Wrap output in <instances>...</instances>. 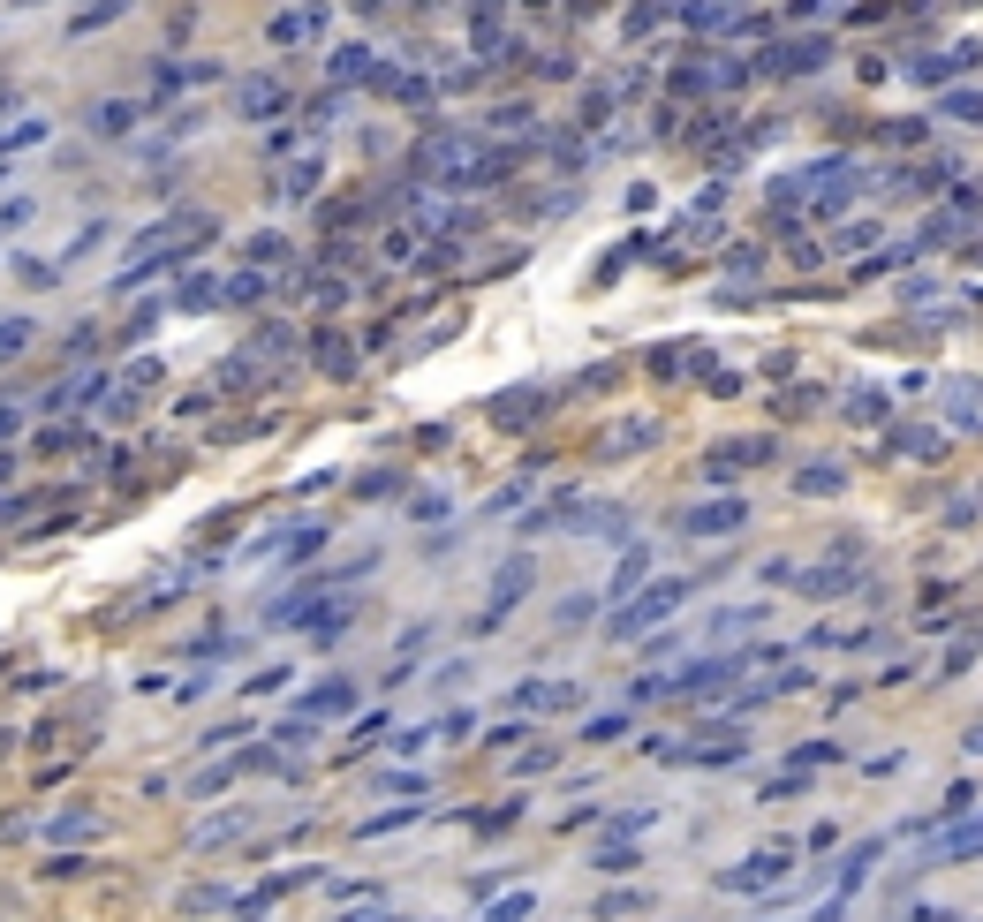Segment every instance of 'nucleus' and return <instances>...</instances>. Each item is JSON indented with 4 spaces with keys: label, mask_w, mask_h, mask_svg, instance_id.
Segmentation results:
<instances>
[{
    "label": "nucleus",
    "mask_w": 983,
    "mask_h": 922,
    "mask_svg": "<svg viewBox=\"0 0 983 922\" xmlns=\"http://www.w3.org/2000/svg\"><path fill=\"white\" fill-rule=\"evenodd\" d=\"M348 703H356V681H348V673H333V681L303 688V718H341Z\"/></svg>",
    "instance_id": "8"
},
{
    "label": "nucleus",
    "mask_w": 983,
    "mask_h": 922,
    "mask_svg": "<svg viewBox=\"0 0 983 922\" xmlns=\"http://www.w3.org/2000/svg\"><path fill=\"white\" fill-rule=\"evenodd\" d=\"M794 590H802V598H847V590H855V567L825 560V567H810V575L794 582Z\"/></svg>",
    "instance_id": "12"
},
{
    "label": "nucleus",
    "mask_w": 983,
    "mask_h": 922,
    "mask_svg": "<svg viewBox=\"0 0 983 922\" xmlns=\"http://www.w3.org/2000/svg\"><path fill=\"white\" fill-rule=\"evenodd\" d=\"M379 786H386V794H424V771H386Z\"/></svg>",
    "instance_id": "37"
},
{
    "label": "nucleus",
    "mask_w": 983,
    "mask_h": 922,
    "mask_svg": "<svg viewBox=\"0 0 983 922\" xmlns=\"http://www.w3.org/2000/svg\"><path fill=\"white\" fill-rule=\"evenodd\" d=\"M847 416H855V424H878V416H885V393H870V386H863L855 401H847Z\"/></svg>",
    "instance_id": "35"
},
{
    "label": "nucleus",
    "mask_w": 983,
    "mask_h": 922,
    "mask_svg": "<svg viewBox=\"0 0 983 922\" xmlns=\"http://www.w3.org/2000/svg\"><path fill=\"white\" fill-rule=\"evenodd\" d=\"M938 106H946L953 121H983V91H946Z\"/></svg>",
    "instance_id": "29"
},
{
    "label": "nucleus",
    "mask_w": 983,
    "mask_h": 922,
    "mask_svg": "<svg viewBox=\"0 0 983 922\" xmlns=\"http://www.w3.org/2000/svg\"><path fill=\"white\" fill-rule=\"evenodd\" d=\"M522 590H530V560H507L500 575H492V598H484V620H477V628H492L507 605H522Z\"/></svg>",
    "instance_id": "6"
},
{
    "label": "nucleus",
    "mask_w": 983,
    "mask_h": 922,
    "mask_svg": "<svg viewBox=\"0 0 983 922\" xmlns=\"http://www.w3.org/2000/svg\"><path fill=\"white\" fill-rule=\"evenodd\" d=\"M658 439V424H613L605 431V454H636V446H651Z\"/></svg>",
    "instance_id": "22"
},
{
    "label": "nucleus",
    "mask_w": 983,
    "mask_h": 922,
    "mask_svg": "<svg viewBox=\"0 0 983 922\" xmlns=\"http://www.w3.org/2000/svg\"><path fill=\"white\" fill-rule=\"evenodd\" d=\"M787 764L802 771V779H810V771H825V764H832V741H802V749H794Z\"/></svg>",
    "instance_id": "27"
},
{
    "label": "nucleus",
    "mask_w": 983,
    "mask_h": 922,
    "mask_svg": "<svg viewBox=\"0 0 983 922\" xmlns=\"http://www.w3.org/2000/svg\"><path fill=\"white\" fill-rule=\"evenodd\" d=\"M99 393H106V378H99V371H91V378L76 371V378H61V386H53L46 401H38V409H46V416H61V409H84V401H99Z\"/></svg>",
    "instance_id": "9"
},
{
    "label": "nucleus",
    "mask_w": 983,
    "mask_h": 922,
    "mask_svg": "<svg viewBox=\"0 0 983 922\" xmlns=\"http://www.w3.org/2000/svg\"><path fill=\"white\" fill-rule=\"evenodd\" d=\"M99 832H106L99 809H69V817H53V824H46V839H99Z\"/></svg>",
    "instance_id": "17"
},
{
    "label": "nucleus",
    "mask_w": 983,
    "mask_h": 922,
    "mask_svg": "<svg viewBox=\"0 0 983 922\" xmlns=\"http://www.w3.org/2000/svg\"><path fill=\"white\" fill-rule=\"evenodd\" d=\"M749 628H764V605H726V613H711L704 620V635L719 643V635H749Z\"/></svg>",
    "instance_id": "16"
},
{
    "label": "nucleus",
    "mask_w": 983,
    "mask_h": 922,
    "mask_svg": "<svg viewBox=\"0 0 983 922\" xmlns=\"http://www.w3.org/2000/svg\"><path fill=\"white\" fill-rule=\"evenodd\" d=\"M507 703H515V711H568V703H583V688L575 681H522Z\"/></svg>",
    "instance_id": "7"
},
{
    "label": "nucleus",
    "mask_w": 983,
    "mask_h": 922,
    "mask_svg": "<svg viewBox=\"0 0 983 922\" xmlns=\"http://www.w3.org/2000/svg\"><path fill=\"white\" fill-rule=\"evenodd\" d=\"M794 492H840V469H832V461H817V469H802V477H794Z\"/></svg>",
    "instance_id": "26"
},
{
    "label": "nucleus",
    "mask_w": 983,
    "mask_h": 922,
    "mask_svg": "<svg viewBox=\"0 0 983 922\" xmlns=\"http://www.w3.org/2000/svg\"><path fill=\"white\" fill-rule=\"evenodd\" d=\"M401 824H416V809H386V817L356 824V832H363V839H386V832H401Z\"/></svg>",
    "instance_id": "34"
},
{
    "label": "nucleus",
    "mask_w": 983,
    "mask_h": 922,
    "mask_svg": "<svg viewBox=\"0 0 983 922\" xmlns=\"http://www.w3.org/2000/svg\"><path fill=\"white\" fill-rule=\"evenodd\" d=\"M938 446H946L938 431H893V454H938Z\"/></svg>",
    "instance_id": "30"
},
{
    "label": "nucleus",
    "mask_w": 983,
    "mask_h": 922,
    "mask_svg": "<svg viewBox=\"0 0 983 922\" xmlns=\"http://www.w3.org/2000/svg\"><path fill=\"white\" fill-rule=\"evenodd\" d=\"M205 235H212V220H197V212H182V220H167V227H144L137 250H129V265L114 273V295H137L144 280L174 273V265H182V257H190Z\"/></svg>",
    "instance_id": "1"
},
{
    "label": "nucleus",
    "mask_w": 983,
    "mask_h": 922,
    "mask_svg": "<svg viewBox=\"0 0 983 922\" xmlns=\"http://www.w3.org/2000/svg\"><path fill=\"white\" fill-rule=\"evenodd\" d=\"M23 8H31V0H23Z\"/></svg>",
    "instance_id": "41"
},
{
    "label": "nucleus",
    "mask_w": 983,
    "mask_h": 922,
    "mask_svg": "<svg viewBox=\"0 0 983 922\" xmlns=\"http://www.w3.org/2000/svg\"><path fill=\"white\" fill-rule=\"evenodd\" d=\"M258 295H265V280H258V273H235V280L220 288V303H258Z\"/></svg>",
    "instance_id": "31"
},
{
    "label": "nucleus",
    "mask_w": 983,
    "mask_h": 922,
    "mask_svg": "<svg viewBox=\"0 0 983 922\" xmlns=\"http://www.w3.org/2000/svg\"><path fill=\"white\" fill-rule=\"evenodd\" d=\"M326 76H333V84H363V76H371V53H363V46H341Z\"/></svg>",
    "instance_id": "20"
},
{
    "label": "nucleus",
    "mask_w": 983,
    "mask_h": 922,
    "mask_svg": "<svg viewBox=\"0 0 983 922\" xmlns=\"http://www.w3.org/2000/svg\"><path fill=\"white\" fill-rule=\"evenodd\" d=\"M235 106H242L250 121H265V114H288V91H280L273 76H250V84L235 91Z\"/></svg>",
    "instance_id": "11"
},
{
    "label": "nucleus",
    "mask_w": 983,
    "mask_h": 922,
    "mask_svg": "<svg viewBox=\"0 0 983 922\" xmlns=\"http://www.w3.org/2000/svg\"><path fill=\"white\" fill-rule=\"evenodd\" d=\"M636 907H643V892H605L598 915H636Z\"/></svg>",
    "instance_id": "38"
},
{
    "label": "nucleus",
    "mask_w": 983,
    "mask_h": 922,
    "mask_svg": "<svg viewBox=\"0 0 983 922\" xmlns=\"http://www.w3.org/2000/svg\"><path fill=\"white\" fill-rule=\"evenodd\" d=\"M318 363H326L333 378H348V371H356V348H348L341 333H318Z\"/></svg>",
    "instance_id": "21"
},
{
    "label": "nucleus",
    "mask_w": 983,
    "mask_h": 922,
    "mask_svg": "<svg viewBox=\"0 0 983 922\" xmlns=\"http://www.w3.org/2000/svg\"><path fill=\"white\" fill-rule=\"evenodd\" d=\"M91 129H99V137H121V129H129V121H137V106H121V99H106L99 114H84Z\"/></svg>",
    "instance_id": "24"
},
{
    "label": "nucleus",
    "mask_w": 983,
    "mask_h": 922,
    "mask_svg": "<svg viewBox=\"0 0 983 922\" xmlns=\"http://www.w3.org/2000/svg\"><path fill=\"white\" fill-rule=\"evenodd\" d=\"M174 303H182V310H205V303H220V288H212V280H205V273H190V288L174 295Z\"/></svg>",
    "instance_id": "33"
},
{
    "label": "nucleus",
    "mask_w": 983,
    "mask_h": 922,
    "mask_svg": "<svg viewBox=\"0 0 983 922\" xmlns=\"http://www.w3.org/2000/svg\"><path fill=\"white\" fill-rule=\"evenodd\" d=\"M651 824H658V809H621L605 832H613V839H636V832H651Z\"/></svg>",
    "instance_id": "28"
},
{
    "label": "nucleus",
    "mask_w": 983,
    "mask_h": 922,
    "mask_svg": "<svg viewBox=\"0 0 983 922\" xmlns=\"http://www.w3.org/2000/svg\"><path fill=\"white\" fill-rule=\"evenodd\" d=\"M318 174H326V167H318V159H303V167H288V182H280V189H288V197H311Z\"/></svg>",
    "instance_id": "32"
},
{
    "label": "nucleus",
    "mask_w": 983,
    "mask_h": 922,
    "mask_svg": "<svg viewBox=\"0 0 983 922\" xmlns=\"http://www.w3.org/2000/svg\"><path fill=\"white\" fill-rule=\"evenodd\" d=\"M318 31H326V8H318V0H311V8H288V16L273 23V38H280V46H311Z\"/></svg>",
    "instance_id": "13"
},
{
    "label": "nucleus",
    "mask_w": 983,
    "mask_h": 922,
    "mask_svg": "<svg viewBox=\"0 0 983 922\" xmlns=\"http://www.w3.org/2000/svg\"><path fill=\"white\" fill-rule=\"evenodd\" d=\"M643 567H651V552H643V545H628V552H621V567H613V582H605V598H613V605H621V598H636Z\"/></svg>",
    "instance_id": "15"
},
{
    "label": "nucleus",
    "mask_w": 983,
    "mask_h": 922,
    "mask_svg": "<svg viewBox=\"0 0 983 922\" xmlns=\"http://www.w3.org/2000/svg\"><path fill=\"white\" fill-rule=\"evenodd\" d=\"M810 922H847V900H825V907H817Z\"/></svg>",
    "instance_id": "40"
},
{
    "label": "nucleus",
    "mask_w": 983,
    "mask_h": 922,
    "mask_svg": "<svg viewBox=\"0 0 983 922\" xmlns=\"http://www.w3.org/2000/svg\"><path fill=\"white\" fill-rule=\"evenodd\" d=\"M31 341H38V333H31V318H0V363H16Z\"/></svg>",
    "instance_id": "23"
},
{
    "label": "nucleus",
    "mask_w": 983,
    "mask_h": 922,
    "mask_svg": "<svg viewBox=\"0 0 983 922\" xmlns=\"http://www.w3.org/2000/svg\"><path fill=\"white\" fill-rule=\"evenodd\" d=\"M742 522H749L742 499H696V507L681 514V530H689V537H734Z\"/></svg>",
    "instance_id": "3"
},
{
    "label": "nucleus",
    "mask_w": 983,
    "mask_h": 922,
    "mask_svg": "<svg viewBox=\"0 0 983 922\" xmlns=\"http://www.w3.org/2000/svg\"><path fill=\"white\" fill-rule=\"evenodd\" d=\"M938 854H946V862H976V854H983V817H968L961 832H946V839H938Z\"/></svg>",
    "instance_id": "18"
},
{
    "label": "nucleus",
    "mask_w": 983,
    "mask_h": 922,
    "mask_svg": "<svg viewBox=\"0 0 983 922\" xmlns=\"http://www.w3.org/2000/svg\"><path fill=\"white\" fill-rule=\"evenodd\" d=\"M31 220H38V205H31V197H8V205H0V242H8V235H23Z\"/></svg>",
    "instance_id": "25"
},
{
    "label": "nucleus",
    "mask_w": 983,
    "mask_h": 922,
    "mask_svg": "<svg viewBox=\"0 0 983 922\" xmlns=\"http://www.w3.org/2000/svg\"><path fill=\"white\" fill-rule=\"evenodd\" d=\"M227 779H235V764H212V771H197V779H190V786H197V794H220V786H227Z\"/></svg>",
    "instance_id": "39"
},
{
    "label": "nucleus",
    "mask_w": 983,
    "mask_h": 922,
    "mask_svg": "<svg viewBox=\"0 0 983 922\" xmlns=\"http://www.w3.org/2000/svg\"><path fill=\"white\" fill-rule=\"evenodd\" d=\"M242 832H250V817H242V809H220V817L197 832V847H227V839H242Z\"/></svg>",
    "instance_id": "19"
},
{
    "label": "nucleus",
    "mask_w": 983,
    "mask_h": 922,
    "mask_svg": "<svg viewBox=\"0 0 983 922\" xmlns=\"http://www.w3.org/2000/svg\"><path fill=\"white\" fill-rule=\"evenodd\" d=\"M530 907H537L530 892H515V900H500V907H492V915H484V922H530Z\"/></svg>",
    "instance_id": "36"
},
{
    "label": "nucleus",
    "mask_w": 983,
    "mask_h": 922,
    "mask_svg": "<svg viewBox=\"0 0 983 922\" xmlns=\"http://www.w3.org/2000/svg\"><path fill=\"white\" fill-rule=\"evenodd\" d=\"M764 454H772L764 439H726V446H711V454H704V477H711V484H734L749 461H764Z\"/></svg>",
    "instance_id": "5"
},
{
    "label": "nucleus",
    "mask_w": 983,
    "mask_h": 922,
    "mask_svg": "<svg viewBox=\"0 0 983 922\" xmlns=\"http://www.w3.org/2000/svg\"><path fill=\"white\" fill-rule=\"evenodd\" d=\"M787 877V847H764V854H749V862H734V870L719 877V892H764V885H779Z\"/></svg>",
    "instance_id": "4"
},
{
    "label": "nucleus",
    "mask_w": 983,
    "mask_h": 922,
    "mask_svg": "<svg viewBox=\"0 0 983 922\" xmlns=\"http://www.w3.org/2000/svg\"><path fill=\"white\" fill-rule=\"evenodd\" d=\"M870 870H878V839H863V847H855V854H847V862H840V877H832V900H847V892L863 885Z\"/></svg>",
    "instance_id": "14"
},
{
    "label": "nucleus",
    "mask_w": 983,
    "mask_h": 922,
    "mask_svg": "<svg viewBox=\"0 0 983 922\" xmlns=\"http://www.w3.org/2000/svg\"><path fill=\"white\" fill-rule=\"evenodd\" d=\"M689 590H696V582H681V575H673V582H651V590L621 598V613H613V628H605V635H613V643H628V635L658 628L666 613H681V605H689Z\"/></svg>",
    "instance_id": "2"
},
{
    "label": "nucleus",
    "mask_w": 983,
    "mask_h": 922,
    "mask_svg": "<svg viewBox=\"0 0 983 922\" xmlns=\"http://www.w3.org/2000/svg\"><path fill=\"white\" fill-rule=\"evenodd\" d=\"M552 401H545V386H515V393H500L492 401V424H530V416H545Z\"/></svg>",
    "instance_id": "10"
}]
</instances>
